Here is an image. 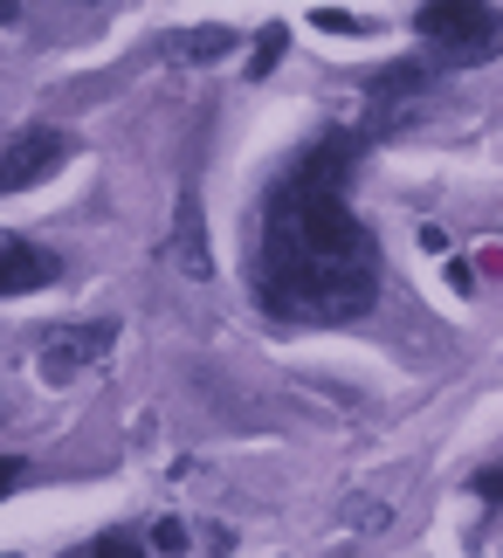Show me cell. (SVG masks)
Listing matches in <instances>:
<instances>
[{"instance_id":"cell-1","label":"cell","mask_w":503,"mask_h":558,"mask_svg":"<svg viewBox=\"0 0 503 558\" xmlns=\"http://www.w3.org/2000/svg\"><path fill=\"white\" fill-rule=\"evenodd\" d=\"M352 159L359 138L332 132L262 201L255 296L283 325H345V317H366L380 296V242L345 201Z\"/></svg>"},{"instance_id":"cell-2","label":"cell","mask_w":503,"mask_h":558,"mask_svg":"<svg viewBox=\"0 0 503 558\" xmlns=\"http://www.w3.org/2000/svg\"><path fill=\"white\" fill-rule=\"evenodd\" d=\"M414 35L434 41V62H490L503 49V14L490 0H421L414 8Z\"/></svg>"},{"instance_id":"cell-3","label":"cell","mask_w":503,"mask_h":558,"mask_svg":"<svg viewBox=\"0 0 503 558\" xmlns=\"http://www.w3.org/2000/svg\"><path fill=\"white\" fill-rule=\"evenodd\" d=\"M111 338H118L111 317H91V325H56L49 338H41L35 366H41V379H49V386H70L76 373H91L97 359L111 352Z\"/></svg>"},{"instance_id":"cell-4","label":"cell","mask_w":503,"mask_h":558,"mask_svg":"<svg viewBox=\"0 0 503 558\" xmlns=\"http://www.w3.org/2000/svg\"><path fill=\"white\" fill-rule=\"evenodd\" d=\"M62 159H70V138L49 132V124H28V132H14L8 145H0V193H21V186L49 180Z\"/></svg>"},{"instance_id":"cell-5","label":"cell","mask_w":503,"mask_h":558,"mask_svg":"<svg viewBox=\"0 0 503 558\" xmlns=\"http://www.w3.org/2000/svg\"><path fill=\"white\" fill-rule=\"evenodd\" d=\"M62 276V255L56 248H35L21 234H0V296H28V290H49Z\"/></svg>"},{"instance_id":"cell-6","label":"cell","mask_w":503,"mask_h":558,"mask_svg":"<svg viewBox=\"0 0 503 558\" xmlns=\"http://www.w3.org/2000/svg\"><path fill=\"white\" fill-rule=\"evenodd\" d=\"M172 263H180L193 283H207V276H214V255H207V234H201V201H193V186L180 193V221H172Z\"/></svg>"},{"instance_id":"cell-7","label":"cell","mask_w":503,"mask_h":558,"mask_svg":"<svg viewBox=\"0 0 503 558\" xmlns=\"http://www.w3.org/2000/svg\"><path fill=\"white\" fill-rule=\"evenodd\" d=\"M172 49H180L187 62H214V56H228V49H235V35H228V28H193V35L172 41Z\"/></svg>"},{"instance_id":"cell-8","label":"cell","mask_w":503,"mask_h":558,"mask_svg":"<svg viewBox=\"0 0 503 558\" xmlns=\"http://www.w3.org/2000/svg\"><path fill=\"white\" fill-rule=\"evenodd\" d=\"M283 41H290V28H283V21H270V28H262V41H255V56H249V83L270 76L276 62H283Z\"/></svg>"},{"instance_id":"cell-9","label":"cell","mask_w":503,"mask_h":558,"mask_svg":"<svg viewBox=\"0 0 503 558\" xmlns=\"http://www.w3.org/2000/svg\"><path fill=\"white\" fill-rule=\"evenodd\" d=\"M152 551H187V524H180V518L152 524Z\"/></svg>"},{"instance_id":"cell-10","label":"cell","mask_w":503,"mask_h":558,"mask_svg":"<svg viewBox=\"0 0 503 558\" xmlns=\"http://www.w3.org/2000/svg\"><path fill=\"white\" fill-rule=\"evenodd\" d=\"M318 28H332V35H373V21H359V14H332V8H324V14H318Z\"/></svg>"},{"instance_id":"cell-11","label":"cell","mask_w":503,"mask_h":558,"mask_svg":"<svg viewBox=\"0 0 503 558\" xmlns=\"http://www.w3.org/2000/svg\"><path fill=\"white\" fill-rule=\"evenodd\" d=\"M469 489H476L483 504H503V462H496V469H476V483H469Z\"/></svg>"},{"instance_id":"cell-12","label":"cell","mask_w":503,"mask_h":558,"mask_svg":"<svg viewBox=\"0 0 503 558\" xmlns=\"http://www.w3.org/2000/svg\"><path fill=\"white\" fill-rule=\"evenodd\" d=\"M21 483H28V462H21V456H0V497L21 489Z\"/></svg>"},{"instance_id":"cell-13","label":"cell","mask_w":503,"mask_h":558,"mask_svg":"<svg viewBox=\"0 0 503 558\" xmlns=\"http://www.w3.org/2000/svg\"><path fill=\"white\" fill-rule=\"evenodd\" d=\"M91 551H97V558H111V551H139V545H131V538H124V531H104V538H97Z\"/></svg>"},{"instance_id":"cell-14","label":"cell","mask_w":503,"mask_h":558,"mask_svg":"<svg viewBox=\"0 0 503 558\" xmlns=\"http://www.w3.org/2000/svg\"><path fill=\"white\" fill-rule=\"evenodd\" d=\"M21 14V0H0V21H14Z\"/></svg>"}]
</instances>
